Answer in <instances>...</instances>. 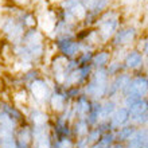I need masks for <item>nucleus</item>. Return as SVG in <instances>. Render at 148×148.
<instances>
[{
    "instance_id": "nucleus-13",
    "label": "nucleus",
    "mask_w": 148,
    "mask_h": 148,
    "mask_svg": "<svg viewBox=\"0 0 148 148\" xmlns=\"http://www.w3.org/2000/svg\"><path fill=\"white\" fill-rule=\"evenodd\" d=\"M86 121L90 127H94V125H97L98 121H101V101L92 102V108L86 116Z\"/></svg>"
},
{
    "instance_id": "nucleus-4",
    "label": "nucleus",
    "mask_w": 148,
    "mask_h": 148,
    "mask_svg": "<svg viewBox=\"0 0 148 148\" xmlns=\"http://www.w3.org/2000/svg\"><path fill=\"white\" fill-rule=\"evenodd\" d=\"M121 62L124 65L125 70L133 74V73H143L144 71L145 65H147V59L143 55V53L135 46L125 51Z\"/></svg>"
},
{
    "instance_id": "nucleus-6",
    "label": "nucleus",
    "mask_w": 148,
    "mask_h": 148,
    "mask_svg": "<svg viewBox=\"0 0 148 148\" xmlns=\"http://www.w3.org/2000/svg\"><path fill=\"white\" fill-rule=\"evenodd\" d=\"M92 102H93V100H90L84 93L81 96H78L75 100H73L71 101V108H73L74 112V117L75 119H86L90 108H92Z\"/></svg>"
},
{
    "instance_id": "nucleus-18",
    "label": "nucleus",
    "mask_w": 148,
    "mask_h": 148,
    "mask_svg": "<svg viewBox=\"0 0 148 148\" xmlns=\"http://www.w3.org/2000/svg\"><path fill=\"white\" fill-rule=\"evenodd\" d=\"M144 74H145V77H147V79H148V62H147V65H145V69H144Z\"/></svg>"
},
{
    "instance_id": "nucleus-12",
    "label": "nucleus",
    "mask_w": 148,
    "mask_h": 148,
    "mask_svg": "<svg viewBox=\"0 0 148 148\" xmlns=\"http://www.w3.org/2000/svg\"><path fill=\"white\" fill-rule=\"evenodd\" d=\"M137 127L133 125L132 123H128L127 125H123L120 128H117L114 131V136H116L117 141H128L131 137L133 136V133L136 132Z\"/></svg>"
},
{
    "instance_id": "nucleus-16",
    "label": "nucleus",
    "mask_w": 148,
    "mask_h": 148,
    "mask_svg": "<svg viewBox=\"0 0 148 148\" xmlns=\"http://www.w3.org/2000/svg\"><path fill=\"white\" fill-rule=\"evenodd\" d=\"M82 0H62V3L59 4L58 7L61 8H65V10H69V8L77 5V4H81Z\"/></svg>"
},
{
    "instance_id": "nucleus-17",
    "label": "nucleus",
    "mask_w": 148,
    "mask_h": 148,
    "mask_svg": "<svg viewBox=\"0 0 148 148\" xmlns=\"http://www.w3.org/2000/svg\"><path fill=\"white\" fill-rule=\"evenodd\" d=\"M49 3H50L51 5H55V7H58L59 4L62 3V0H49Z\"/></svg>"
},
{
    "instance_id": "nucleus-7",
    "label": "nucleus",
    "mask_w": 148,
    "mask_h": 148,
    "mask_svg": "<svg viewBox=\"0 0 148 148\" xmlns=\"http://www.w3.org/2000/svg\"><path fill=\"white\" fill-rule=\"evenodd\" d=\"M112 58H113L112 50L108 46H101L94 50L92 65H93L94 69H105L106 65L110 62Z\"/></svg>"
},
{
    "instance_id": "nucleus-3",
    "label": "nucleus",
    "mask_w": 148,
    "mask_h": 148,
    "mask_svg": "<svg viewBox=\"0 0 148 148\" xmlns=\"http://www.w3.org/2000/svg\"><path fill=\"white\" fill-rule=\"evenodd\" d=\"M140 35L141 32L139 30V27L133 26V24H123L116 31V34L113 35V38L110 39L106 46L109 47L110 50H114V49L128 50L131 47L136 46Z\"/></svg>"
},
{
    "instance_id": "nucleus-11",
    "label": "nucleus",
    "mask_w": 148,
    "mask_h": 148,
    "mask_svg": "<svg viewBox=\"0 0 148 148\" xmlns=\"http://www.w3.org/2000/svg\"><path fill=\"white\" fill-rule=\"evenodd\" d=\"M120 105L119 100L116 98H102L101 100V120H109L117 106Z\"/></svg>"
},
{
    "instance_id": "nucleus-10",
    "label": "nucleus",
    "mask_w": 148,
    "mask_h": 148,
    "mask_svg": "<svg viewBox=\"0 0 148 148\" xmlns=\"http://www.w3.org/2000/svg\"><path fill=\"white\" fill-rule=\"evenodd\" d=\"M92 128L86 119H74L71 121V133L73 136H75L77 139H81V137H85L89 132V129Z\"/></svg>"
},
{
    "instance_id": "nucleus-8",
    "label": "nucleus",
    "mask_w": 148,
    "mask_h": 148,
    "mask_svg": "<svg viewBox=\"0 0 148 148\" xmlns=\"http://www.w3.org/2000/svg\"><path fill=\"white\" fill-rule=\"evenodd\" d=\"M109 123L114 131L117 128L123 127V125H127L128 123H131V113H129L128 108H125L123 105H119L117 109L114 110V113L109 117Z\"/></svg>"
},
{
    "instance_id": "nucleus-15",
    "label": "nucleus",
    "mask_w": 148,
    "mask_h": 148,
    "mask_svg": "<svg viewBox=\"0 0 148 148\" xmlns=\"http://www.w3.org/2000/svg\"><path fill=\"white\" fill-rule=\"evenodd\" d=\"M128 110H129V113H131V119L148 112V98L147 97L140 98V100L135 102L132 106H129Z\"/></svg>"
},
{
    "instance_id": "nucleus-5",
    "label": "nucleus",
    "mask_w": 148,
    "mask_h": 148,
    "mask_svg": "<svg viewBox=\"0 0 148 148\" xmlns=\"http://www.w3.org/2000/svg\"><path fill=\"white\" fill-rule=\"evenodd\" d=\"M125 94H132V96H136L139 98L147 97L148 96V79L145 77L144 71L143 73H133L132 78L129 84L127 85L121 96H125ZM120 96V97H121Z\"/></svg>"
},
{
    "instance_id": "nucleus-9",
    "label": "nucleus",
    "mask_w": 148,
    "mask_h": 148,
    "mask_svg": "<svg viewBox=\"0 0 148 148\" xmlns=\"http://www.w3.org/2000/svg\"><path fill=\"white\" fill-rule=\"evenodd\" d=\"M82 5L86 8V11L100 16L105 10L112 7L113 0H82Z\"/></svg>"
},
{
    "instance_id": "nucleus-2",
    "label": "nucleus",
    "mask_w": 148,
    "mask_h": 148,
    "mask_svg": "<svg viewBox=\"0 0 148 148\" xmlns=\"http://www.w3.org/2000/svg\"><path fill=\"white\" fill-rule=\"evenodd\" d=\"M108 82H109V77L105 69H94L90 78L82 86V92L90 100L101 101L102 98H105Z\"/></svg>"
},
{
    "instance_id": "nucleus-20",
    "label": "nucleus",
    "mask_w": 148,
    "mask_h": 148,
    "mask_svg": "<svg viewBox=\"0 0 148 148\" xmlns=\"http://www.w3.org/2000/svg\"><path fill=\"white\" fill-rule=\"evenodd\" d=\"M147 62H148V61H147Z\"/></svg>"
},
{
    "instance_id": "nucleus-14",
    "label": "nucleus",
    "mask_w": 148,
    "mask_h": 148,
    "mask_svg": "<svg viewBox=\"0 0 148 148\" xmlns=\"http://www.w3.org/2000/svg\"><path fill=\"white\" fill-rule=\"evenodd\" d=\"M105 70H106V74H108L109 78L116 77V75L123 73V71H127L124 65H123V62H121V59H116V58L110 59V62L106 65Z\"/></svg>"
},
{
    "instance_id": "nucleus-19",
    "label": "nucleus",
    "mask_w": 148,
    "mask_h": 148,
    "mask_svg": "<svg viewBox=\"0 0 148 148\" xmlns=\"http://www.w3.org/2000/svg\"><path fill=\"white\" fill-rule=\"evenodd\" d=\"M147 98H148V96H147Z\"/></svg>"
},
{
    "instance_id": "nucleus-1",
    "label": "nucleus",
    "mask_w": 148,
    "mask_h": 148,
    "mask_svg": "<svg viewBox=\"0 0 148 148\" xmlns=\"http://www.w3.org/2000/svg\"><path fill=\"white\" fill-rule=\"evenodd\" d=\"M123 26V16H121L120 10H117L116 7H110L108 10L102 12L98 16L97 23L94 26V28L97 30L98 38L101 40L102 46H106L109 40L113 38V35L116 34V31Z\"/></svg>"
}]
</instances>
